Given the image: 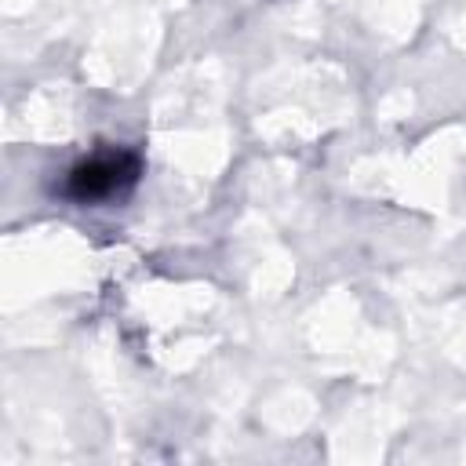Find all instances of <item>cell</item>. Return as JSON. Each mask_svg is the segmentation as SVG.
Here are the masks:
<instances>
[{"mask_svg": "<svg viewBox=\"0 0 466 466\" xmlns=\"http://www.w3.org/2000/svg\"><path fill=\"white\" fill-rule=\"evenodd\" d=\"M142 175V160L127 149L116 153H98L84 164H76L66 178V197L80 200V204H98V200H113L124 197Z\"/></svg>", "mask_w": 466, "mask_h": 466, "instance_id": "cell-1", "label": "cell"}]
</instances>
